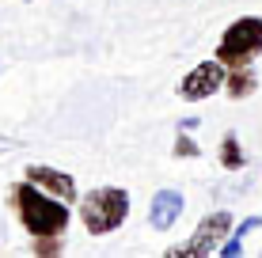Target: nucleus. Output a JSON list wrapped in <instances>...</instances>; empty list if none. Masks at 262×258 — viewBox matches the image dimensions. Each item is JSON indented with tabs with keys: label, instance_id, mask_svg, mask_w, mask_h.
<instances>
[{
	"label": "nucleus",
	"instance_id": "obj_4",
	"mask_svg": "<svg viewBox=\"0 0 262 258\" xmlns=\"http://www.w3.org/2000/svg\"><path fill=\"white\" fill-rule=\"evenodd\" d=\"M228 236H232V213H228V209H216V213H209V217L194 228V236L186 239L183 247H171L167 254H190V258L216 254Z\"/></svg>",
	"mask_w": 262,
	"mask_h": 258
},
{
	"label": "nucleus",
	"instance_id": "obj_8",
	"mask_svg": "<svg viewBox=\"0 0 262 258\" xmlns=\"http://www.w3.org/2000/svg\"><path fill=\"white\" fill-rule=\"evenodd\" d=\"M255 87H258V76L251 65L228 68V76H224V95L228 99H247V95H255Z\"/></svg>",
	"mask_w": 262,
	"mask_h": 258
},
{
	"label": "nucleus",
	"instance_id": "obj_5",
	"mask_svg": "<svg viewBox=\"0 0 262 258\" xmlns=\"http://www.w3.org/2000/svg\"><path fill=\"white\" fill-rule=\"evenodd\" d=\"M224 76H228V68L221 65V61H202V65H194L190 73L183 76V84H179V99L186 103H202L209 99V95L224 91Z\"/></svg>",
	"mask_w": 262,
	"mask_h": 258
},
{
	"label": "nucleus",
	"instance_id": "obj_2",
	"mask_svg": "<svg viewBox=\"0 0 262 258\" xmlns=\"http://www.w3.org/2000/svg\"><path fill=\"white\" fill-rule=\"evenodd\" d=\"M129 217V190L122 186H99L88 190V198L80 201V220H84L88 236H111L118 232Z\"/></svg>",
	"mask_w": 262,
	"mask_h": 258
},
{
	"label": "nucleus",
	"instance_id": "obj_10",
	"mask_svg": "<svg viewBox=\"0 0 262 258\" xmlns=\"http://www.w3.org/2000/svg\"><path fill=\"white\" fill-rule=\"evenodd\" d=\"M175 156H186V159H194V156H202V148H198V145H194V140H190V137H186V129H183V133H179V137H175Z\"/></svg>",
	"mask_w": 262,
	"mask_h": 258
},
{
	"label": "nucleus",
	"instance_id": "obj_3",
	"mask_svg": "<svg viewBox=\"0 0 262 258\" xmlns=\"http://www.w3.org/2000/svg\"><path fill=\"white\" fill-rule=\"evenodd\" d=\"M258 53H262V19L258 15H243L221 34L213 57L224 68H243V65H255Z\"/></svg>",
	"mask_w": 262,
	"mask_h": 258
},
{
	"label": "nucleus",
	"instance_id": "obj_6",
	"mask_svg": "<svg viewBox=\"0 0 262 258\" xmlns=\"http://www.w3.org/2000/svg\"><path fill=\"white\" fill-rule=\"evenodd\" d=\"M23 179L27 182H34V186H42L46 194H53V198H61V201H76V179H72L69 171H57V167H50V163H31L23 171Z\"/></svg>",
	"mask_w": 262,
	"mask_h": 258
},
{
	"label": "nucleus",
	"instance_id": "obj_9",
	"mask_svg": "<svg viewBox=\"0 0 262 258\" xmlns=\"http://www.w3.org/2000/svg\"><path fill=\"white\" fill-rule=\"evenodd\" d=\"M243 163H247V156H243L239 137L236 133H224V140H221V167L224 171H239Z\"/></svg>",
	"mask_w": 262,
	"mask_h": 258
},
{
	"label": "nucleus",
	"instance_id": "obj_7",
	"mask_svg": "<svg viewBox=\"0 0 262 258\" xmlns=\"http://www.w3.org/2000/svg\"><path fill=\"white\" fill-rule=\"evenodd\" d=\"M183 209H186V201L179 190H156V198L148 205V224L156 232H171L179 224V217H183Z\"/></svg>",
	"mask_w": 262,
	"mask_h": 258
},
{
	"label": "nucleus",
	"instance_id": "obj_1",
	"mask_svg": "<svg viewBox=\"0 0 262 258\" xmlns=\"http://www.w3.org/2000/svg\"><path fill=\"white\" fill-rule=\"evenodd\" d=\"M12 209H15V217H19V224L27 228V236H34V239L65 236V228L72 220L69 201L53 198V194H46L42 186L27 182V179H19L12 186Z\"/></svg>",
	"mask_w": 262,
	"mask_h": 258
}]
</instances>
